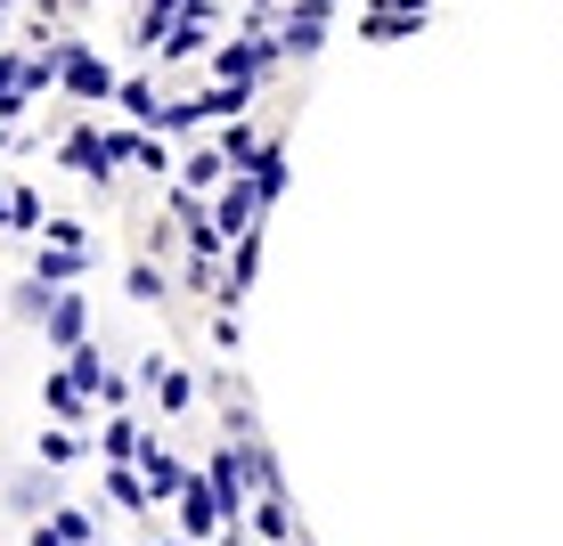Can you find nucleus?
<instances>
[{"instance_id": "nucleus-33", "label": "nucleus", "mask_w": 563, "mask_h": 546, "mask_svg": "<svg viewBox=\"0 0 563 546\" xmlns=\"http://www.w3.org/2000/svg\"><path fill=\"white\" fill-rule=\"evenodd\" d=\"M286 546H310V531H302V538H286Z\"/></svg>"}, {"instance_id": "nucleus-34", "label": "nucleus", "mask_w": 563, "mask_h": 546, "mask_svg": "<svg viewBox=\"0 0 563 546\" xmlns=\"http://www.w3.org/2000/svg\"><path fill=\"white\" fill-rule=\"evenodd\" d=\"M9 9H16V0H0V16H9Z\"/></svg>"}, {"instance_id": "nucleus-15", "label": "nucleus", "mask_w": 563, "mask_h": 546, "mask_svg": "<svg viewBox=\"0 0 563 546\" xmlns=\"http://www.w3.org/2000/svg\"><path fill=\"white\" fill-rule=\"evenodd\" d=\"M90 261H99L90 245H57V253H33V278H42V286H82Z\"/></svg>"}, {"instance_id": "nucleus-13", "label": "nucleus", "mask_w": 563, "mask_h": 546, "mask_svg": "<svg viewBox=\"0 0 563 546\" xmlns=\"http://www.w3.org/2000/svg\"><path fill=\"white\" fill-rule=\"evenodd\" d=\"M107 505H114V514H155V490H147V473H140V465H107Z\"/></svg>"}, {"instance_id": "nucleus-21", "label": "nucleus", "mask_w": 563, "mask_h": 546, "mask_svg": "<svg viewBox=\"0 0 563 546\" xmlns=\"http://www.w3.org/2000/svg\"><path fill=\"white\" fill-rule=\"evenodd\" d=\"M9 514H25V522L49 514V465H42V473H16V481H9Z\"/></svg>"}, {"instance_id": "nucleus-31", "label": "nucleus", "mask_w": 563, "mask_h": 546, "mask_svg": "<svg viewBox=\"0 0 563 546\" xmlns=\"http://www.w3.org/2000/svg\"><path fill=\"white\" fill-rule=\"evenodd\" d=\"M0 229H9V180H0Z\"/></svg>"}, {"instance_id": "nucleus-2", "label": "nucleus", "mask_w": 563, "mask_h": 546, "mask_svg": "<svg viewBox=\"0 0 563 546\" xmlns=\"http://www.w3.org/2000/svg\"><path fill=\"white\" fill-rule=\"evenodd\" d=\"M57 90H66L74 107H107L114 90H123V74H114L90 42H57Z\"/></svg>"}, {"instance_id": "nucleus-22", "label": "nucleus", "mask_w": 563, "mask_h": 546, "mask_svg": "<svg viewBox=\"0 0 563 546\" xmlns=\"http://www.w3.org/2000/svg\"><path fill=\"white\" fill-rule=\"evenodd\" d=\"M90 448H99V441H82L74 424H49V433H42V465H49V473H66V465L90 457Z\"/></svg>"}, {"instance_id": "nucleus-8", "label": "nucleus", "mask_w": 563, "mask_h": 546, "mask_svg": "<svg viewBox=\"0 0 563 546\" xmlns=\"http://www.w3.org/2000/svg\"><path fill=\"white\" fill-rule=\"evenodd\" d=\"M42 400H49V416H57V424H90V416H107V408L90 400L82 383H74V367H49V376H42Z\"/></svg>"}, {"instance_id": "nucleus-7", "label": "nucleus", "mask_w": 563, "mask_h": 546, "mask_svg": "<svg viewBox=\"0 0 563 546\" xmlns=\"http://www.w3.org/2000/svg\"><path fill=\"white\" fill-rule=\"evenodd\" d=\"M42 343L57 350V359H66V350H82V343H90V302L74 294V286H66V294L49 302V319H42Z\"/></svg>"}, {"instance_id": "nucleus-5", "label": "nucleus", "mask_w": 563, "mask_h": 546, "mask_svg": "<svg viewBox=\"0 0 563 546\" xmlns=\"http://www.w3.org/2000/svg\"><path fill=\"white\" fill-rule=\"evenodd\" d=\"M172 531H180V538H205V546L229 531V514H221V498H212L205 473H188V490L172 498Z\"/></svg>"}, {"instance_id": "nucleus-29", "label": "nucleus", "mask_w": 563, "mask_h": 546, "mask_svg": "<svg viewBox=\"0 0 563 546\" xmlns=\"http://www.w3.org/2000/svg\"><path fill=\"white\" fill-rule=\"evenodd\" d=\"M286 9H302V16H335V0H286Z\"/></svg>"}, {"instance_id": "nucleus-32", "label": "nucleus", "mask_w": 563, "mask_h": 546, "mask_svg": "<svg viewBox=\"0 0 563 546\" xmlns=\"http://www.w3.org/2000/svg\"><path fill=\"white\" fill-rule=\"evenodd\" d=\"M0 147H16V131H9V123H0Z\"/></svg>"}, {"instance_id": "nucleus-20", "label": "nucleus", "mask_w": 563, "mask_h": 546, "mask_svg": "<svg viewBox=\"0 0 563 546\" xmlns=\"http://www.w3.org/2000/svg\"><path fill=\"white\" fill-rule=\"evenodd\" d=\"M57 294H66V286H42V278H33V269H25V278H16V294H9V310H16V319H25V326H42Z\"/></svg>"}, {"instance_id": "nucleus-23", "label": "nucleus", "mask_w": 563, "mask_h": 546, "mask_svg": "<svg viewBox=\"0 0 563 546\" xmlns=\"http://www.w3.org/2000/svg\"><path fill=\"white\" fill-rule=\"evenodd\" d=\"M254 90H262V82H212V90H205V114H212V123H238V114L254 107Z\"/></svg>"}, {"instance_id": "nucleus-24", "label": "nucleus", "mask_w": 563, "mask_h": 546, "mask_svg": "<svg viewBox=\"0 0 563 546\" xmlns=\"http://www.w3.org/2000/svg\"><path fill=\"white\" fill-rule=\"evenodd\" d=\"M9 229H16V237H42V229H49L42 188H9Z\"/></svg>"}, {"instance_id": "nucleus-14", "label": "nucleus", "mask_w": 563, "mask_h": 546, "mask_svg": "<svg viewBox=\"0 0 563 546\" xmlns=\"http://www.w3.org/2000/svg\"><path fill=\"white\" fill-rule=\"evenodd\" d=\"M212 147L229 155V171H262V164H269V140L245 123V114H238V123H221V140H212Z\"/></svg>"}, {"instance_id": "nucleus-18", "label": "nucleus", "mask_w": 563, "mask_h": 546, "mask_svg": "<svg viewBox=\"0 0 563 546\" xmlns=\"http://www.w3.org/2000/svg\"><path fill=\"white\" fill-rule=\"evenodd\" d=\"M114 107L131 114V123L155 131V114H164V99H155V74H123V90H114Z\"/></svg>"}, {"instance_id": "nucleus-12", "label": "nucleus", "mask_w": 563, "mask_h": 546, "mask_svg": "<svg viewBox=\"0 0 563 546\" xmlns=\"http://www.w3.org/2000/svg\"><path fill=\"white\" fill-rule=\"evenodd\" d=\"M140 448H147L140 416H123V408H107V416H99V457H107V465H140Z\"/></svg>"}, {"instance_id": "nucleus-17", "label": "nucleus", "mask_w": 563, "mask_h": 546, "mask_svg": "<svg viewBox=\"0 0 563 546\" xmlns=\"http://www.w3.org/2000/svg\"><path fill=\"white\" fill-rule=\"evenodd\" d=\"M123 294H131V302H147V310H155V302H172V278H164V261H155V253H140V261L123 269Z\"/></svg>"}, {"instance_id": "nucleus-1", "label": "nucleus", "mask_w": 563, "mask_h": 546, "mask_svg": "<svg viewBox=\"0 0 563 546\" xmlns=\"http://www.w3.org/2000/svg\"><path fill=\"white\" fill-rule=\"evenodd\" d=\"M205 66H212V82H269L286 57H278V33H221L205 49Z\"/></svg>"}, {"instance_id": "nucleus-19", "label": "nucleus", "mask_w": 563, "mask_h": 546, "mask_svg": "<svg viewBox=\"0 0 563 546\" xmlns=\"http://www.w3.org/2000/svg\"><path fill=\"white\" fill-rule=\"evenodd\" d=\"M42 522H49L66 546H99V514H90V505H49Z\"/></svg>"}, {"instance_id": "nucleus-25", "label": "nucleus", "mask_w": 563, "mask_h": 546, "mask_svg": "<svg viewBox=\"0 0 563 546\" xmlns=\"http://www.w3.org/2000/svg\"><path fill=\"white\" fill-rule=\"evenodd\" d=\"M229 180V155L221 147H197V155H188V171H180V188H221Z\"/></svg>"}, {"instance_id": "nucleus-6", "label": "nucleus", "mask_w": 563, "mask_h": 546, "mask_svg": "<svg viewBox=\"0 0 563 546\" xmlns=\"http://www.w3.org/2000/svg\"><path fill=\"white\" fill-rule=\"evenodd\" d=\"M114 155L140 164L147 180H172V140H164V131H147V123H114Z\"/></svg>"}, {"instance_id": "nucleus-9", "label": "nucleus", "mask_w": 563, "mask_h": 546, "mask_svg": "<svg viewBox=\"0 0 563 546\" xmlns=\"http://www.w3.org/2000/svg\"><path fill=\"white\" fill-rule=\"evenodd\" d=\"M140 473H147V490H155V505H172V498L188 490V473H197V465H180V457H172L164 441L147 433V448H140Z\"/></svg>"}, {"instance_id": "nucleus-30", "label": "nucleus", "mask_w": 563, "mask_h": 546, "mask_svg": "<svg viewBox=\"0 0 563 546\" xmlns=\"http://www.w3.org/2000/svg\"><path fill=\"white\" fill-rule=\"evenodd\" d=\"M25 546H66V538H57L49 522H33V538H25Z\"/></svg>"}, {"instance_id": "nucleus-16", "label": "nucleus", "mask_w": 563, "mask_h": 546, "mask_svg": "<svg viewBox=\"0 0 563 546\" xmlns=\"http://www.w3.org/2000/svg\"><path fill=\"white\" fill-rule=\"evenodd\" d=\"M254 538H269V546H286V538H302V522H295V498H254Z\"/></svg>"}, {"instance_id": "nucleus-10", "label": "nucleus", "mask_w": 563, "mask_h": 546, "mask_svg": "<svg viewBox=\"0 0 563 546\" xmlns=\"http://www.w3.org/2000/svg\"><path fill=\"white\" fill-rule=\"evenodd\" d=\"M140 376L155 383V408H164V416H188V408H197V376H188V367H172V359H147Z\"/></svg>"}, {"instance_id": "nucleus-27", "label": "nucleus", "mask_w": 563, "mask_h": 546, "mask_svg": "<svg viewBox=\"0 0 563 546\" xmlns=\"http://www.w3.org/2000/svg\"><path fill=\"white\" fill-rule=\"evenodd\" d=\"M212 343H221V350H238V343H245V326H238V310H221V319H212Z\"/></svg>"}, {"instance_id": "nucleus-26", "label": "nucleus", "mask_w": 563, "mask_h": 546, "mask_svg": "<svg viewBox=\"0 0 563 546\" xmlns=\"http://www.w3.org/2000/svg\"><path fill=\"white\" fill-rule=\"evenodd\" d=\"M42 237H49V245H90V237H82V221H66V212H49Z\"/></svg>"}, {"instance_id": "nucleus-28", "label": "nucleus", "mask_w": 563, "mask_h": 546, "mask_svg": "<svg viewBox=\"0 0 563 546\" xmlns=\"http://www.w3.org/2000/svg\"><path fill=\"white\" fill-rule=\"evenodd\" d=\"M33 99H25V90H16V82H0V123H16V114H25Z\"/></svg>"}, {"instance_id": "nucleus-3", "label": "nucleus", "mask_w": 563, "mask_h": 546, "mask_svg": "<svg viewBox=\"0 0 563 546\" xmlns=\"http://www.w3.org/2000/svg\"><path fill=\"white\" fill-rule=\"evenodd\" d=\"M57 164H66V171H82L90 188H114L123 155H114V131H99V123H74L66 140H57Z\"/></svg>"}, {"instance_id": "nucleus-11", "label": "nucleus", "mask_w": 563, "mask_h": 546, "mask_svg": "<svg viewBox=\"0 0 563 546\" xmlns=\"http://www.w3.org/2000/svg\"><path fill=\"white\" fill-rule=\"evenodd\" d=\"M319 49H327V16L286 9V16H278V57H286V66H302V57H319Z\"/></svg>"}, {"instance_id": "nucleus-4", "label": "nucleus", "mask_w": 563, "mask_h": 546, "mask_svg": "<svg viewBox=\"0 0 563 546\" xmlns=\"http://www.w3.org/2000/svg\"><path fill=\"white\" fill-rule=\"evenodd\" d=\"M262 180H254V171H229V180L221 188H212V229H221V237L229 245H238V237H254V229H262Z\"/></svg>"}]
</instances>
